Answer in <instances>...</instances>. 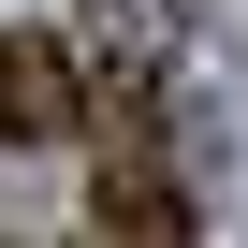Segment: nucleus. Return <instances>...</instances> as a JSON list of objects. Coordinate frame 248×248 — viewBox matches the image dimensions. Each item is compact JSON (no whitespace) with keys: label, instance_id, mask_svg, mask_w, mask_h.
<instances>
[{"label":"nucleus","instance_id":"1","mask_svg":"<svg viewBox=\"0 0 248 248\" xmlns=\"http://www.w3.org/2000/svg\"><path fill=\"white\" fill-rule=\"evenodd\" d=\"M73 102L102 117L117 146H146V117H161V44L132 30V0H88V15H73Z\"/></svg>","mask_w":248,"mask_h":248},{"label":"nucleus","instance_id":"2","mask_svg":"<svg viewBox=\"0 0 248 248\" xmlns=\"http://www.w3.org/2000/svg\"><path fill=\"white\" fill-rule=\"evenodd\" d=\"M73 44H30V30H0V161L15 146H44V132H73Z\"/></svg>","mask_w":248,"mask_h":248},{"label":"nucleus","instance_id":"3","mask_svg":"<svg viewBox=\"0 0 248 248\" xmlns=\"http://www.w3.org/2000/svg\"><path fill=\"white\" fill-rule=\"evenodd\" d=\"M88 204H102V233H190V190H175V175H146V146H117Z\"/></svg>","mask_w":248,"mask_h":248},{"label":"nucleus","instance_id":"4","mask_svg":"<svg viewBox=\"0 0 248 248\" xmlns=\"http://www.w3.org/2000/svg\"><path fill=\"white\" fill-rule=\"evenodd\" d=\"M175 15H190V0H175Z\"/></svg>","mask_w":248,"mask_h":248}]
</instances>
